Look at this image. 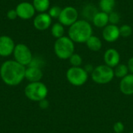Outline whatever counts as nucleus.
Listing matches in <instances>:
<instances>
[{
	"instance_id": "f257e3e1",
	"label": "nucleus",
	"mask_w": 133,
	"mask_h": 133,
	"mask_svg": "<svg viewBox=\"0 0 133 133\" xmlns=\"http://www.w3.org/2000/svg\"><path fill=\"white\" fill-rule=\"evenodd\" d=\"M26 68L15 60L5 62L0 68L2 81L8 86H17L25 78Z\"/></svg>"
},
{
	"instance_id": "f03ea898",
	"label": "nucleus",
	"mask_w": 133,
	"mask_h": 133,
	"mask_svg": "<svg viewBox=\"0 0 133 133\" xmlns=\"http://www.w3.org/2000/svg\"><path fill=\"white\" fill-rule=\"evenodd\" d=\"M69 37L76 43H86L93 35V29L87 20L79 19L69 26Z\"/></svg>"
},
{
	"instance_id": "7ed1b4c3",
	"label": "nucleus",
	"mask_w": 133,
	"mask_h": 133,
	"mask_svg": "<svg viewBox=\"0 0 133 133\" xmlns=\"http://www.w3.org/2000/svg\"><path fill=\"white\" fill-rule=\"evenodd\" d=\"M55 53L61 59H69L74 54V42L69 37L63 36L56 40L54 45Z\"/></svg>"
},
{
	"instance_id": "20e7f679",
	"label": "nucleus",
	"mask_w": 133,
	"mask_h": 133,
	"mask_svg": "<svg viewBox=\"0 0 133 133\" xmlns=\"http://www.w3.org/2000/svg\"><path fill=\"white\" fill-rule=\"evenodd\" d=\"M48 93L47 87L41 82L30 83L24 90V94L28 99L37 102L46 99Z\"/></svg>"
},
{
	"instance_id": "39448f33",
	"label": "nucleus",
	"mask_w": 133,
	"mask_h": 133,
	"mask_svg": "<svg viewBox=\"0 0 133 133\" xmlns=\"http://www.w3.org/2000/svg\"><path fill=\"white\" fill-rule=\"evenodd\" d=\"M92 79L97 84H107L115 77L113 68L107 65H101L94 68L91 73Z\"/></svg>"
},
{
	"instance_id": "423d86ee",
	"label": "nucleus",
	"mask_w": 133,
	"mask_h": 133,
	"mask_svg": "<svg viewBox=\"0 0 133 133\" xmlns=\"http://www.w3.org/2000/svg\"><path fill=\"white\" fill-rule=\"evenodd\" d=\"M66 77L68 81L73 86L80 87L86 83L88 79V72L81 67L72 66L67 70Z\"/></svg>"
},
{
	"instance_id": "0eeeda50",
	"label": "nucleus",
	"mask_w": 133,
	"mask_h": 133,
	"mask_svg": "<svg viewBox=\"0 0 133 133\" xmlns=\"http://www.w3.org/2000/svg\"><path fill=\"white\" fill-rule=\"evenodd\" d=\"M13 55L15 61L24 66L29 65L33 59L30 48L23 44H19L15 46Z\"/></svg>"
},
{
	"instance_id": "6e6552de",
	"label": "nucleus",
	"mask_w": 133,
	"mask_h": 133,
	"mask_svg": "<svg viewBox=\"0 0 133 133\" xmlns=\"http://www.w3.org/2000/svg\"><path fill=\"white\" fill-rule=\"evenodd\" d=\"M78 16L79 13L76 8L72 6H66L62 9L58 20L63 26H70L78 20Z\"/></svg>"
},
{
	"instance_id": "1a4fd4ad",
	"label": "nucleus",
	"mask_w": 133,
	"mask_h": 133,
	"mask_svg": "<svg viewBox=\"0 0 133 133\" xmlns=\"http://www.w3.org/2000/svg\"><path fill=\"white\" fill-rule=\"evenodd\" d=\"M16 11L17 16L20 19H29L34 16L36 10H35L33 4L27 2H23L19 3L16 6Z\"/></svg>"
},
{
	"instance_id": "9d476101",
	"label": "nucleus",
	"mask_w": 133,
	"mask_h": 133,
	"mask_svg": "<svg viewBox=\"0 0 133 133\" xmlns=\"http://www.w3.org/2000/svg\"><path fill=\"white\" fill-rule=\"evenodd\" d=\"M15 44L13 40L9 36H1L0 37V55L2 57L9 56L13 53L15 48Z\"/></svg>"
},
{
	"instance_id": "9b49d317",
	"label": "nucleus",
	"mask_w": 133,
	"mask_h": 133,
	"mask_svg": "<svg viewBox=\"0 0 133 133\" xmlns=\"http://www.w3.org/2000/svg\"><path fill=\"white\" fill-rule=\"evenodd\" d=\"M102 37L107 42H115L120 37L119 27L117 25L108 24L102 30Z\"/></svg>"
},
{
	"instance_id": "f8f14e48",
	"label": "nucleus",
	"mask_w": 133,
	"mask_h": 133,
	"mask_svg": "<svg viewBox=\"0 0 133 133\" xmlns=\"http://www.w3.org/2000/svg\"><path fill=\"white\" fill-rule=\"evenodd\" d=\"M120 54L115 48L108 49L104 55V60L105 65L111 68H115L118 64H120Z\"/></svg>"
},
{
	"instance_id": "ddd939ff",
	"label": "nucleus",
	"mask_w": 133,
	"mask_h": 133,
	"mask_svg": "<svg viewBox=\"0 0 133 133\" xmlns=\"http://www.w3.org/2000/svg\"><path fill=\"white\" fill-rule=\"evenodd\" d=\"M51 24V17L48 13L41 12L34 19V26L38 30H45Z\"/></svg>"
},
{
	"instance_id": "4468645a",
	"label": "nucleus",
	"mask_w": 133,
	"mask_h": 133,
	"mask_svg": "<svg viewBox=\"0 0 133 133\" xmlns=\"http://www.w3.org/2000/svg\"><path fill=\"white\" fill-rule=\"evenodd\" d=\"M42 76H43V72L40 67L29 65V67L26 69L25 78L30 83L40 82Z\"/></svg>"
},
{
	"instance_id": "2eb2a0df",
	"label": "nucleus",
	"mask_w": 133,
	"mask_h": 133,
	"mask_svg": "<svg viewBox=\"0 0 133 133\" xmlns=\"http://www.w3.org/2000/svg\"><path fill=\"white\" fill-rule=\"evenodd\" d=\"M120 90L125 95L133 94V74H128L120 82Z\"/></svg>"
},
{
	"instance_id": "dca6fc26",
	"label": "nucleus",
	"mask_w": 133,
	"mask_h": 133,
	"mask_svg": "<svg viewBox=\"0 0 133 133\" xmlns=\"http://www.w3.org/2000/svg\"><path fill=\"white\" fill-rule=\"evenodd\" d=\"M92 22L94 25L98 28H104L109 23L108 14L104 12H97L94 16Z\"/></svg>"
},
{
	"instance_id": "f3484780",
	"label": "nucleus",
	"mask_w": 133,
	"mask_h": 133,
	"mask_svg": "<svg viewBox=\"0 0 133 133\" xmlns=\"http://www.w3.org/2000/svg\"><path fill=\"white\" fill-rule=\"evenodd\" d=\"M87 48L92 51H99L102 48L101 40L96 36L92 35L86 42Z\"/></svg>"
},
{
	"instance_id": "a211bd4d",
	"label": "nucleus",
	"mask_w": 133,
	"mask_h": 133,
	"mask_svg": "<svg viewBox=\"0 0 133 133\" xmlns=\"http://www.w3.org/2000/svg\"><path fill=\"white\" fill-rule=\"evenodd\" d=\"M99 6L102 12L109 14L114 11L115 7V0H100Z\"/></svg>"
},
{
	"instance_id": "6ab92c4d",
	"label": "nucleus",
	"mask_w": 133,
	"mask_h": 133,
	"mask_svg": "<svg viewBox=\"0 0 133 133\" xmlns=\"http://www.w3.org/2000/svg\"><path fill=\"white\" fill-rule=\"evenodd\" d=\"M33 5L36 11L39 12H44L49 9L50 1L49 0H34Z\"/></svg>"
},
{
	"instance_id": "aec40b11",
	"label": "nucleus",
	"mask_w": 133,
	"mask_h": 133,
	"mask_svg": "<svg viewBox=\"0 0 133 133\" xmlns=\"http://www.w3.org/2000/svg\"><path fill=\"white\" fill-rule=\"evenodd\" d=\"M65 34V29L64 26L60 23H55L51 27V34L54 37L58 39L64 36Z\"/></svg>"
},
{
	"instance_id": "412c9836",
	"label": "nucleus",
	"mask_w": 133,
	"mask_h": 133,
	"mask_svg": "<svg viewBox=\"0 0 133 133\" xmlns=\"http://www.w3.org/2000/svg\"><path fill=\"white\" fill-rule=\"evenodd\" d=\"M129 72V71L128 66L125 64H118L114 70L115 76L117 78H120V79H122L125 76H126Z\"/></svg>"
},
{
	"instance_id": "4be33fe9",
	"label": "nucleus",
	"mask_w": 133,
	"mask_h": 133,
	"mask_svg": "<svg viewBox=\"0 0 133 133\" xmlns=\"http://www.w3.org/2000/svg\"><path fill=\"white\" fill-rule=\"evenodd\" d=\"M98 11L97 10V9L93 5H87L84 7L82 14H83V16H84L86 17L87 19L92 20L94 16L96 15V13Z\"/></svg>"
},
{
	"instance_id": "5701e85b",
	"label": "nucleus",
	"mask_w": 133,
	"mask_h": 133,
	"mask_svg": "<svg viewBox=\"0 0 133 133\" xmlns=\"http://www.w3.org/2000/svg\"><path fill=\"white\" fill-rule=\"evenodd\" d=\"M69 62L73 67H80V65L83 63V58L79 54H72L71 57L69 58Z\"/></svg>"
},
{
	"instance_id": "b1692460",
	"label": "nucleus",
	"mask_w": 133,
	"mask_h": 133,
	"mask_svg": "<svg viewBox=\"0 0 133 133\" xmlns=\"http://www.w3.org/2000/svg\"><path fill=\"white\" fill-rule=\"evenodd\" d=\"M120 36L122 37H129L132 34V28L128 24H124L119 27Z\"/></svg>"
},
{
	"instance_id": "393cba45",
	"label": "nucleus",
	"mask_w": 133,
	"mask_h": 133,
	"mask_svg": "<svg viewBox=\"0 0 133 133\" xmlns=\"http://www.w3.org/2000/svg\"><path fill=\"white\" fill-rule=\"evenodd\" d=\"M61 12H62V9L58 5H55V6H52L51 8H50L48 14L51 18L58 19V17L61 14Z\"/></svg>"
},
{
	"instance_id": "a878e982",
	"label": "nucleus",
	"mask_w": 133,
	"mask_h": 133,
	"mask_svg": "<svg viewBox=\"0 0 133 133\" xmlns=\"http://www.w3.org/2000/svg\"><path fill=\"white\" fill-rule=\"evenodd\" d=\"M108 18H109V23L111 24L117 25L120 22V16L117 12H111V13L108 14Z\"/></svg>"
},
{
	"instance_id": "bb28decb",
	"label": "nucleus",
	"mask_w": 133,
	"mask_h": 133,
	"mask_svg": "<svg viewBox=\"0 0 133 133\" xmlns=\"http://www.w3.org/2000/svg\"><path fill=\"white\" fill-rule=\"evenodd\" d=\"M113 129L115 133H122L124 129H125V126L124 124L121 122H116L114 126H113Z\"/></svg>"
},
{
	"instance_id": "cd10ccee",
	"label": "nucleus",
	"mask_w": 133,
	"mask_h": 133,
	"mask_svg": "<svg viewBox=\"0 0 133 133\" xmlns=\"http://www.w3.org/2000/svg\"><path fill=\"white\" fill-rule=\"evenodd\" d=\"M17 16H17V13H16V9H10L7 12V17L9 19H15Z\"/></svg>"
},
{
	"instance_id": "c85d7f7f",
	"label": "nucleus",
	"mask_w": 133,
	"mask_h": 133,
	"mask_svg": "<svg viewBox=\"0 0 133 133\" xmlns=\"http://www.w3.org/2000/svg\"><path fill=\"white\" fill-rule=\"evenodd\" d=\"M39 106H40V108H42V109H46V108H48L49 103H48V101L46 99H44V100L39 101Z\"/></svg>"
},
{
	"instance_id": "c756f323",
	"label": "nucleus",
	"mask_w": 133,
	"mask_h": 133,
	"mask_svg": "<svg viewBox=\"0 0 133 133\" xmlns=\"http://www.w3.org/2000/svg\"><path fill=\"white\" fill-rule=\"evenodd\" d=\"M128 69H129V71L131 72V74H133V57L130 58L128 61Z\"/></svg>"
},
{
	"instance_id": "7c9ffc66",
	"label": "nucleus",
	"mask_w": 133,
	"mask_h": 133,
	"mask_svg": "<svg viewBox=\"0 0 133 133\" xmlns=\"http://www.w3.org/2000/svg\"><path fill=\"white\" fill-rule=\"evenodd\" d=\"M84 69H85L88 73H89V72H91V73H92V72L94 71V68L91 65H87L85 66Z\"/></svg>"
},
{
	"instance_id": "2f4dec72",
	"label": "nucleus",
	"mask_w": 133,
	"mask_h": 133,
	"mask_svg": "<svg viewBox=\"0 0 133 133\" xmlns=\"http://www.w3.org/2000/svg\"><path fill=\"white\" fill-rule=\"evenodd\" d=\"M129 133H133V132H130Z\"/></svg>"
}]
</instances>
